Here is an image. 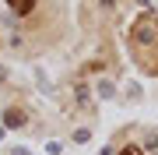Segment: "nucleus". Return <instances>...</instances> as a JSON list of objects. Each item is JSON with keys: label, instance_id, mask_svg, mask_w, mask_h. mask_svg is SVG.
Segmentation results:
<instances>
[{"label": "nucleus", "instance_id": "nucleus-1", "mask_svg": "<svg viewBox=\"0 0 158 155\" xmlns=\"http://www.w3.org/2000/svg\"><path fill=\"white\" fill-rule=\"evenodd\" d=\"M4 123L7 127H21L25 123V113H21V109H7V113H4Z\"/></svg>", "mask_w": 158, "mask_h": 155}, {"label": "nucleus", "instance_id": "nucleus-2", "mask_svg": "<svg viewBox=\"0 0 158 155\" xmlns=\"http://www.w3.org/2000/svg\"><path fill=\"white\" fill-rule=\"evenodd\" d=\"M11 7H14L18 14H28L32 7H35V0H11Z\"/></svg>", "mask_w": 158, "mask_h": 155}, {"label": "nucleus", "instance_id": "nucleus-3", "mask_svg": "<svg viewBox=\"0 0 158 155\" xmlns=\"http://www.w3.org/2000/svg\"><path fill=\"white\" fill-rule=\"evenodd\" d=\"M123 155H141V148H134V144H130V148H123Z\"/></svg>", "mask_w": 158, "mask_h": 155}]
</instances>
